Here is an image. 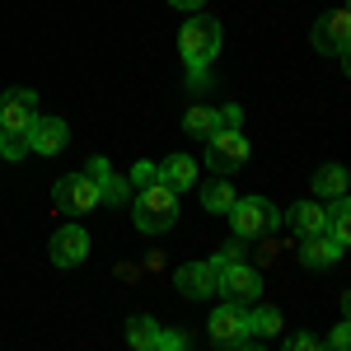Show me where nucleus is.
<instances>
[{
	"mask_svg": "<svg viewBox=\"0 0 351 351\" xmlns=\"http://www.w3.org/2000/svg\"><path fill=\"white\" fill-rule=\"evenodd\" d=\"M309 188H314V197H319V202L342 197V192H347V169H342V164H324V169L314 173V183H309Z\"/></svg>",
	"mask_w": 351,
	"mask_h": 351,
	"instance_id": "obj_20",
	"label": "nucleus"
},
{
	"mask_svg": "<svg viewBox=\"0 0 351 351\" xmlns=\"http://www.w3.org/2000/svg\"><path fill=\"white\" fill-rule=\"evenodd\" d=\"M243 324H248V337H271V332H281V309L253 300V309L243 304Z\"/></svg>",
	"mask_w": 351,
	"mask_h": 351,
	"instance_id": "obj_19",
	"label": "nucleus"
},
{
	"mask_svg": "<svg viewBox=\"0 0 351 351\" xmlns=\"http://www.w3.org/2000/svg\"><path fill=\"white\" fill-rule=\"evenodd\" d=\"M328 239L337 248L351 243V206H347V192L342 197H328Z\"/></svg>",
	"mask_w": 351,
	"mask_h": 351,
	"instance_id": "obj_18",
	"label": "nucleus"
},
{
	"mask_svg": "<svg viewBox=\"0 0 351 351\" xmlns=\"http://www.w3.org/2000/svg\"><path fill=\"white\" fill-rule=\"evenodd\" d=\"M155 178H160V164H150V160H136V164H132V173H127L132 192H136V188H145V183H155Z\"/></svg>",
	"mask_w": 351,
	"mask_h": 351,
	"instance_id": "obj_23",
	"label": "nucleus"
},
{
	"mask_svg": "<svg viewBox=\"0 0 351 351\" xmlns=\"http://www.w3.org/2000/svg\"><path fill=\"white\" fill-rule=\"evenodd\" d=\"M347 342H351V328H347V324H337V328H332V337H328V347H337V351H342Z\"/></svg>",
	"mask_w": 351,
	"mask_h": 351,
	"instance_id": "obj_29",
	"label": "nucleus"
},
{
	"mask_svg": "<svg viewBox=\"0 0 351 351\" xmlns=\"http://www.w3.org/2000/svg\"><path fill=\"white\" fill-rule=\"evenodd\" d=\"M84 173H89L94 183H104V178H108L112 169H108V160H104V155H94V160H84Z\"/></svg>",
	"mask_w": 351,
	"mask_h": 351,
	"instance_id": "obj_27",
	"label": "nucleus"
},
{
	"mask_svg": "<svg viewBox=\"0 0 351 351\" xmlns=\"http://www.w3.org/2000/svg\"><path fill=\"white\" fill-rule=\"evenodd\" d=\"M211 89V71H188V94L197 99V94H206Z\"/></svg>",
	"mask_w": 351,
	"mask_h": 351,
	"instance_id": "obj_26",
	"label": "nucleus"
},
{
	"mask_svg": "<svg viewBox=\"0 0 351 351\" xmlns=\"http://www.w3.org/2000/svg\"><path fill=\"white\" fill-rule=\"evenodd\" d=\"M314 52L332 56V61H342L347 66V47H351V10H332V14H324L319 24H314Z\"/></svg>",
	"mask_w": 351,
	"mask_h": 351,
	"instance_id": "obj_7",
	"label": "nucleus"
},
{
	"mask_svg": "<svg viewBox=\"0 0 351 351\" xmlns=\"http://www.w3.org/2000/svg\"><path fill=\"white\" fill-rule=\"evenodd\" d=\"M234 197H239V192L230 188V178L211 173V178L202 183V211H206V216H225V211L234 206Z\"/></svg>",
	"mask_w": 351,
	"mask_h": 351,
	"instance_id": "obj_17",
	"label": "nucleus"
},
{
	"mask_svg": "<svg viewBox=\"0 0 351 351\" xmlns=\"http://www.w3.org/2000/svg\"><path fill=\"white\" fill-rule=\"evenodd\" d=\"M286 225L295 230L300 239H304V234H328V202H319V197H314V202H295V206L286 211Z\"/></svg>",
	"mask_w": 351,
	"mask_h": 351,
	"instance_id": "obj_13",
	"label": "nucleus"
},
{
	"mask_svg": "<svg viewBox=\"0 0 351 351\" xmlns=\"http://www.w3.org/2000/svg\"><path fill=\"white\" fill-rule=\"evenodd\" d=\"M52 197H56V206H61L66 216H89V211L99 206V183H94L89 173H61Z\"/></svg>",
	"mask_w": 351,
	"mask_h": 351,
	"instance_id": "obj_6",
	"label": "nucleus"
},
{
	"mask_svg": "<svg viewBox=\"0 0 351 351\" xmlns=\"http://www.w3.org/2000/svg\"><path fill=\"white\" fill-rule=\"evenodd\" d=\"M173 286L183 300H211L216 295V267L211 263H183L173 271Z\"/></svg>",
	"mask_w": 351,
	"mask_h": 351,
	"instance_id": "obj_12",
	"label": "nucleus"
},
{
	"mask_svg": "<svg viewBox=\"0 0 351 351\" xmlns=\"http://www.w3.org/2000/svg\"><path fill=\"white\" fill-rule=\"evenodd\" d=\"M216 291L225 300H234V304H253V300L263 295V271L253 267V263H225L216 271Z\"/></svg>",
	"mask_w": 351,
	"mask_h": 351,
	"instance_id": "obj_5",
	"label": "nucleus"
},
{
	"mask_svg": "<svg viewBox=\"0 0 351 351\" xmlns=\"http://www.w3.org/2000/svg\"><path fill=\"white\" fill-rule=\"evenodd\" d=\"M155 337H160V324L150 319V314H132L127 319V342L136 351H155Z\"/></svg>",
	"mask_w": 351,
	"mask_h": 351,
	"instance_id": "obj_21",
	"label": "nucleus"
},
{
	"mask_svg": "<svg viewBox=\"0 0 351 351\" xmlns=\"http://www.w3.org/2000/svg\"><path fill=\"white\" fill-rule=\"evenodd\" d=\"M291 351H319V337H309V332H295V337H291Z\"/></svg>",
	"mask_w": 351,
	"mask_h": 351,
	"instance_id": "obj_28",
	"label": "nucleus"
},
{
	"mask_svg": "<svg viewBox=\"0 0 351 351\" xmlns=\"http://www.w3.org/2000/svg\"><path fill=\"white\" fill-rule=\"evenodd\" d=\"M169 5H173V10H188V14H192V10H202L206 0H169Z\"/></svg>",
	"mask_w": 351,
	"mask_h": 351,
	"instance_id": "obj_30",
	"label": "nucleus"
},
{
	"mask_svg": "<svg viewBox=\"0 0 351 351\" xmlns=\"http://www.w3.org/2000/svg\"><path fill=\"white\" fill-rule=\"evenodd\" d=\"M243 164H248V136L239 127H220L206 141V169L220 173V178H230V173H239Z\"/></svg>",
	"mask_w": 351,
	"mask_h": 351,
	"instance_id": "obj_4",
	"label": "nucleus"
},
{
	"mask_svg": "<svg viewBox=\"0 0 351 351\" xmlns=\"http://www.w3.org/2000/svg\"><path fill=\"white\" fill-rule=\"evenodd\" d=\"M220 127H225V117H220V108H211V104H192V108L183 112V132L197 136V141H211Z\"/></svg>",
	"mask_w": 351,
	"mask_h": 351,
	"instance_id": "obj_15",
	"label": "nucleus"
},
{
	"mask_svg": "<svg viewBox=\"0 0 351 351\" xmlns=\"http://www.w3.org/2000/svg\"><path fill=\"white\" fill-rule=\"evenodd\" d=\"M160 183H169L173 192H188L197 183V160L192 155H169V160H160Z\"/></svg>",
	"mask_w": 351,
	"mask_h": 351,
	"instance_id": "obj_16",
	"label": "nucleus"
},
{
	"mask_svg": "<svg viewBox=\"0 0 351 351\" xmlns=\"http://www.w3.org/2000/svg\"><path fill=\"white\" fill-rule=\"evenodd\" d=\"M188 347V337H183V332H164L160 328V337H155V351H183Z\"/></svg>",
	"mask_w": 351,
	"mask_h": 351,
	"instance_id": "obj_25",
	"label": "nucleus"
},
{
	"mask_svg": "<svg viewBox=\"0 0 351 351\" xmlns=\"http://www.w3.org/2000/svg\"><path fill=\"white\" fill-rule=\"evenodd\" d=\"M47 253H52L56 267H80L84 258H89V234H84L80 225H61L47 243Z\"/></svg>",
	"mask_w": 351,
	"mask_h": 351,
	"instance_id": "obj_10",
	"label": "nucleus"
},
{
	"mask_svg": "<svg viewBox=\"0 0 351 351\" xmlns=\"http://www.w3.org/2000/svg\"><path fill=\"white\" fill-rule=\"evenodd\" d=\"M66 141H71V127L61 117H43V112L33 117V127H28V150L33 155H61Z\"/></svg>",
	"mask_w": 351,
	"mask_h": 351,
	"instance_id": "obj_11",
	"label": "nucleus"
},
{
	"mask_svg": "<svg viewBox=\"0 0 351 351\" xmlns=\"http://www.w3.org/2000/svg\"><path fill=\"white\" fill-rule=\"evenodd\" d=\"M28 155V132H5V160H24Z\"/></svg>",
	"mask_w": 351,
	"mask_h": 351,
	"instance_id": "obj_24",
	"label": "nucleus"
},
{
	"mask_svg": "<svg viewBox=\"0 0 351 351\" xmlns=\"http://www.w3.org/2000/svg\"><path fill=\"white\" fill-rule=\"evenodd\" d=\"M99 202H104V206H127V202H132V183L117 178V173H108V178L99 183Z\"/></svg>",
	"mask_w": 351,
	"mask_h": 351,
	"instance_id": "obj_22",
	"label": "nucleus"
},
{
	"mask_svg": "<svg viewBox=\"0 0 351 351\" xmlns=\"http://www.w3.org/2000/svg\"><path fill=\"white\" fill-rule=\"evenodd\" d=\"M337 258H342V248L328 239V234H304V239H300V263L309 271H328Z\"/></svg>",
	"mask_w": 351,
	"mask_h": 351,
	"instance_id": "obj_14",
	"label": "nucleus"
},
{
	"mask_svg": "<svg viewBox=\"0 0 351 351\" xmlns=\"http://www.w3.org/2000/svg\"><path fill=\"white\" fill-rule=\"evenodd\" d=\"M225 216H230L234 239H243V243L267 239L271 230L281 225V211H276V202H267V197H234V206Z\"/></svg>",
	"mask_w": 351,
	"mask_h": 351,
	"instance_id": "obj_3",
	"label": "nucleus"
},
{
	"mask_svg": "<svg viewBox=\"0 0 351 351\" xmlns=\"http://www.w3.org/2000/svg\"><path fill=\"white\" fill-rule=\"evenodd\" d=\"M132 216H136V230L141 234H164V230H173V220H178V192L169 188V183H145V188H136V202H132Z\"/></svg>",
	"mask_w": 351,
	"mask_h": 351,
	"instance_id": "obj_1",
	"label": "nucleus"
},
{
	"mask_svg": "<svg viewBox=\"0 0 351 351\" xmlns=\"http://www.w3.org/2000/svg\"><path fill=\"white\" fill-rule=\"evenodd\" d=\"M206 332H211V342H220V347H243V342H248V324H243V304H234V300H225L220 309H211V324H206Z\"/></svg>",
	"mask_w": 351,
	"mask_h": 351,
	"instance_id": "obj_9",
	"label": "nucleus"
},
{
	"mask_svg": "<svg viewBox=\"0 0 351 351\" xmlns=\"http://www.w3.org/2000/svg\"><path fill=\"white\" fill-rule=\"evenodd\" d=\"M0 160H5V132H0Z\"/></svg>",
	"mask_w": 351,
	"mask_h": 351,
	"instance_id": "obj_31",
	"label": "nucleus"
},
{
	"mask_svg": "<svg viewBox=\"0 0 351 351\" xmlns=\"http://www.w3.org/2000/svg\"><path fill=\"white\" fill-rule=\"evenodd\" d=\"M38 117V89H5L0 94V132H28Z\"/></svg>",
	"mask_w": 351,
	"mask_h": 351,
	"instance_id": "obj_8",
	"label": "nucleus"
},
{
	"mask_svg": "<svg viewBox=\"0 0 351 351\" xmlns=\"http://www.w3.org/2000/svg\"><path fill=\"white\" fill-rule=\"evenodd\" d=\"M220 43H225L220 19L216 14H197V10H192V19L183 24V33H178V52H183V61H188V71H211Z\"/></svg>",
	"mask_w": 351,
	"mask_h": 351,
	"instance_id": "obj_2",
	"label": "nucleus"
}]
</instances>
